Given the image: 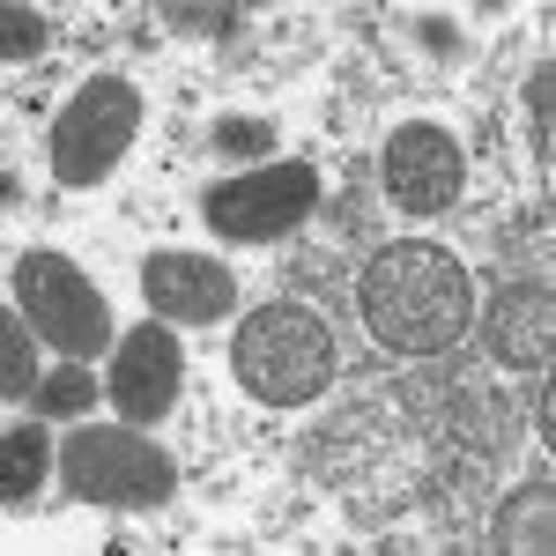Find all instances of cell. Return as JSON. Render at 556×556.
Returning <instances> with one entry per match:
<instances>
[{"instance_id":"4fadbf2b","label":"cell","mask_w":556,"mask_h":556,"mask_svg":"<svg viewBox=\"0 0 556 556\" xmlns=\"http://www.w3.org/2000/svg\"><path fill=\"white\" fill-rule=\"evenodd\" d=\"M38 327L23 319V312H8L0 319V393L8 401H38Z\"/></svg>"},{"instance_id":"d6986e66","label":"cell","mask_w":556,"mask_h":556,"mask_svg":"<svg viewBox=\"0 0 556 556\" xmlns=\"http://www.w3.org/2000/svg\"><path fill=\"white\" fill-rule=\"evenodd\" d=\"M424 45L438 52V60H453V52H460V45H453V23H438V15L424 23Z\"/></svg>"},{"instance_id":"ba28073f","label":"cell","mask_w":556,"mask_h":556,"mask_svg":"<svg viewBox=\"0 0 556 556\" xmlns=\"http://www.w3.org/2000/svg\"><path fill=\"white\" fill-rule=\"evenodd\" d=\"M178 393H186V342L172 327L149 319V327L119 334V349H112V408H119V424L134 430L164 424L178 408Z\"/></svg>"},{"instance_id":"7a4b0ae2","label":"cell","mask_w":556,"mask_h":556,"mask_svg":"<svg viewBox=\"0 0 556 556\" xmlns=\"http://www.w3.org/2000/svg\"><path fill=\"white\" fill-rule=\"evenodd\" d=\"M230 371L238 386L267 401V408H304L334 386V334L304 312V304H260L238 319V342H230Z\"/></svg>"},{"instance_id":"ac0fdd59","label":"cell","mask_w":556,"mask_h":556,"mask_svg":"<svg viewBox=\"0 0 556 556\" xmlns=\"http://www.w3.org/2000/svg\"><path fill=\"white\" fill-rule=\"evenodd\" d=\"M245 23V8H164V30H193V38H230Z\"/></svg>"},{"instance_id":"30bf717a","label":"cell","mask_w":556,"mask_h":556,"mask_svg":"<svg viewBox=\"0 0 556 556\" xmlns=\"http://www.w3.org/2000/svg\"><path fill=\"white\" fill-rule=\"evenodd\" d=\"M482 342H490V364H505V371H549L556 298L542 290V282H519V290H505V298L490 304Z\"/></svg>"},{"instance_id":"9a60e30c","label":"cell","mask_w":556,"mask_h":556,"mask_svg":"<svg viewBox=\"0 0 556 556\" xmlns=\"http://www.w3.org/2000/svg\"><path fill=\"white\" fill-rule=\"evenodd\" d=\"M527 134H534V164H556V67L527 75Z\"/></svg>"},{"instance_id":"8fae6325","label":"cell","mask_w":556,"mask_h":556,"mask_svg":"<svg viewBox=\"0 0 556 556\" xmlns=\"http://www.w3.org/2000/svg\"><path fill=\"white\" fill-rule=\"evenodd\" d=\"M549 513H556V482H527L519 497H505V513H497V549L505 556H542L556 542V527H549Z\"/></svg>"},{"instance_id":"6da1fadb","label":"cell","mask_w":556,"mask_h":556,"mask_svg":"<svg viewBox=\"0 0 556 556\" xmlns=\"http://www.w3.org/2000/svg\"><path fill=\"white\" fill-rule=\"evenodd\" d=\"M356 304L386 356H445L475 327V275L430 238H393L371 253Z\"/></svg>"},{"instance_id":"e0dca14e","label":"cell","mask_w":556,"mask_h":556,"mask_svg":"<svg viewBox=\"0 0 556 556\" xmlns=\"http://www.w3.org/2000/svg\"><path fill=\"white\" fill-rule=\"evenodd\" d=\"M0 52H8V60H38L45 52V15L38 8H0Z\"/></svg>"},{"instance_id":"3957f363","label":"cell","mask_w":556,"mask_h":556,"mask_svg":"<svg viewBox=\"0 0 556 556\" xmlns=\"http://www.w3.org/2000/svg\"><path fill=\"white\" fill-rule=\"evenodd\" d=\"M60 482L104 513H164L178 490V468L134 424H83L60 445Z\"/></svg>"},{"instance_id":"5bb4252c","label":"cell","mask_w":556,"mask_h":556,"mask_svg":"<svg viewBox=\"0 0 556 556\" xmlns=\"http://www.w3.org/2000/svg\"><path fill=\"white\" fill-rule=\"evenodd\" d=\"M89 401H97V379H89V364H75V356H67V364L38 386L45 424H75V416H89Z\"/></svg>"},{"instance_id":"7c38bea8","label":"cell","mask_w":556,"mask_h":556,"mask_svg":"<svg viewBox=\"0 0 556 556\" xmlns=\"http://www.w3.org/2000/svg\"><path fill=\"white\" fill-rule=\"evenodd\" d=\"M0 453H8V505H30V497L45 490V468H60V453H52L45 424H15Z\"/></svg>"},{"instance_id":"52a82bcc","label":"cell","mask_w":556,"mask_h":556,"mask_svg":"<svg viewBox=\"0 0 556 556\" xmlns=\"http://www.w3.org/2000/svg\"><path fill=\"white\" fill-rule=\"evenodd\" d=\"M379 186L401 215L460 208V193H468V149H460V134L430 127V119L393 127L386 134V156H379Z\"/></svg>"},{"instance_id":"8992f818","label":"cell","mask_w":556,"mask_h":556,"mask_svg":"<svg viewBox=\"0 0 556 556\" xmlns=\"http://www.w3.org/2000/svg\"><path fill=\"white\" fill-rule=\"evenodd\" d=\"M319 208V172L282 156V164H253V172L223 178L201 193V215L223 245H282L290 230H304Z\"/></svg>"},{"instance_id":"2e32d148","label":"cell","mask_w":556,"mask_h":556,"mask_svg":"<svg viewBox=\"0 0 556 556\" xmlns=\"http://www.w3.org/2000/svg\"><path fill=\"white\" fill-rule=\"evenodd\" d=\"M215 156H238V164H267L275 156V127L267 119H215Z\"/></svg>"},{"instance_id":"9c48e42d","label":"cell","mask_w":556,"mask_h":556,"mask_svg":"<svg viewBox=\"0 0 556 556\" xmlns=\"http://www.w3.org/2000/svg\"><path fill=\"white\" fill-rule=\"evenodd\" d=\"M141 298L164 327H215L238 304V275L208 253H156L141 267Z\"/></svg>"},{"instance_id":"277c9868","label":"cell","mask_w":556,"mask_h":556,"mask_svg":"<svg viewBox=\"0 0 556 556\" xmlns=\"http://www.w3.org/2000/svg\"><path fill=\"white\" fill-rule=\"evenodd\" d=\"M134 134H141V89H134L127 75H89V83L60 104V119H52V141H45L52 178H60L67 193L104 186V178L127 164Z\"/></svg>"},{"instance_id":"5b68a950","label":"cell","mask_w":556,"mask_h":556,"mask_svg":"<svg viewBox=\"0 0 556 556\" xmlns=\"http://www.w3.org/2000/svg\"><path fill=\"white\" fill-rule=\"evenodd\" d=\"M15 312L38 327V342H52L60 356H75V364L104 356V349H119L104 290H97L67 253H45V245H38V253L15 260Z\"/></svg>"}]
</instances>
